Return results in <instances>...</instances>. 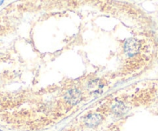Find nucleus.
Masks as SVG:
<instances>
[{"mask_svg":"<svg viewBox=\"0 0 158 131\" xmlns=\"http://www.w3.org/2000/svg\"><path fill=\"white\" fill-rule=\"evenodd\" d=\"M140 49V45L138 41L134 39H130L126 40L124 43V50L126 53L130 57H132L136 53H137Z\"/></svg>","mask_w":158,"mask_h":131,"instance_id":"f257e3e1","label":"nucleus"},{"mask_svg":"<svg viewBox=\"0 0 158 131\" xmlns=\"http://www.w3.org/2000/svg\"><path fill=\"white\" fill-rule=\"evenodd\" d=\"M66 97V99L70 102V103L76 104L80 100L81 93H80V92L78 90L72 89V90H70L68 91Z\"/></svg>","mask_w":158,"mask_h":131,"instance_id":"f03ea898","label":"nucleus"},{"mask_svg":"<svg viewBox=\"0 0 158 131\" xmlns=\"http://www.w3.org/2000/svg\"><path fill=\"white\" fill-rule=\"evenodd\" d=\"M102 117L99 114H89L86 117V123L88 125L89 127H95L99 124L101 122Z\"/></svg>","mask_w":158,"mask_h":131,"instance_id":"7ed1b4c3","label":"nucleus"}]
</instances>
